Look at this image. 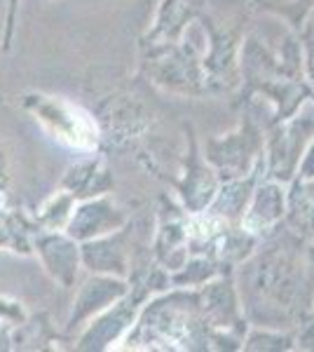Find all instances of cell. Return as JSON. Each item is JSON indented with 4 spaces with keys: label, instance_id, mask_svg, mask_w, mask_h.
<instances>
[]
</instances>
